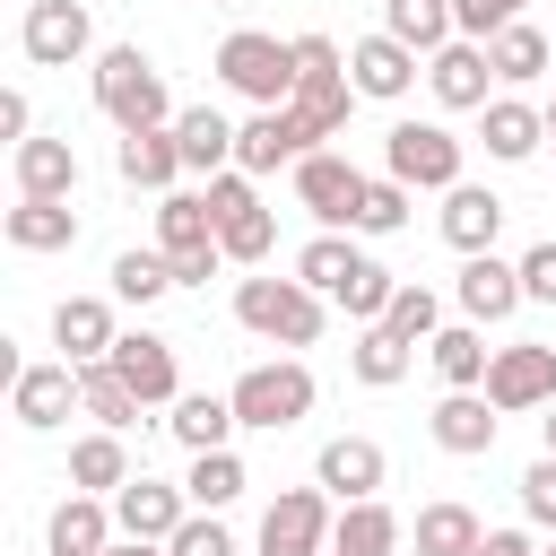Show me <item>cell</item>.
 <instances>
[{
  "mask_svg": "<svg viewBox=\"0 0 556 556\" xmlns=\"http://www.w3.org/2000/svg\"><path fill=\"white\" fill-rule=\"evenodd\" d=\"M96 113H104L113 130H165V122H174L165 70H156L139 43H104V52H96Z\"/></svg>",
  "mask_w": 556,
  "mask_h": 556,
  "instance_id": "cell-1",
  "label": "cell"
},
{
  "mask_svg": "<svg viewBox=\"0 0 556 556\" xmlns=\"http://www.w3.org/2000/svg\"><path fill=\"white\" fill-rule=\"evenodd\" d=\"M226 400H235V417H243L252 434H287V426L313 417L321 391H313V365H304V356H269V365H243Z\"/></svg>",
  "mask_w": 556,
  "mask_h": 556,
  "instance_id": "cell-2",
  "label": "cell"
},
{
  "mask_svg": "<svg viewBox=\"0 0 556 556\" xmlns=\"http://www.w3.org/2000/svg\"><path fill=\"white\" fill-rule=\"evenodd\" d=\"M348 104H356L348 52H339L330 35H295V122L313 130V148L348 130Z\"/></svg>",
  "mask_w": 556,
  "mask_h": 556,
  "instance_id": "cell-3",
  "label": "cell"
},
{
  "mask_svg": "<svg viewBox=\"0 0 556 556\" xmlns=\"http://www.w3.org/2000/svg\"><path fill=\"white\" fill-rule=\"evenodd\" d=\"M235 321L269 348H313L321 339V295L304 278H235Z\"/></svg>",
  "mask_w": 556,
  "mask_h": 556,
  "instance_id": "cell-4",
  "label": "cell"
},
{
  "mask_svg": "<svg viewBox=\"0 0 556 556\" xmlns=\"http://www.w3.org/2000/svg\"><path fill=\"white\" fill-rule=\"evenodd\" d=\"M217 78H226L243 104H295V35L235 26V35L217 43Z\"/></svg>",
  "mask_w": 556,
  "mask_h": 556,
  "instance_id": "cell-5",
  "label": "cell"
},
{
  "mask_svg": "<svg viewBox=\"0 0 556 556\" xmlns=\"http://www.w3.org/2000/svg\"><path fill=\"white\" fill-rule=\"evenodd\" d=\"M200 191H208V208H217V243H226V261L261 269V261H269V243H278V217L261 208L252 174H243V165H226V174H208Z\"/></svg>",
  "mask_w": 556,
  "mask_h": 556,
  "instance_id": "cell-6",
  "label": "cell"
},
{
  "mask_svg": "<svg viewBox=\"0 0 556 556\" xmlns=\"http://www.w3.org/2000/svg\"><path fill=\"white\" fill-rule=\"evenodd\" d=\"M382 174H400L408 191H452V182H469V174H460V139H452L443 122H391V130H382Z\"/></svg>",
  "mask_w": 556,
  "mask_h": 556,
  "instance_id": "cell-7",
  "label": "cell"
},
{
  "mask_svg": "<svg viewBox=\"0 0 556 556\" xmlns=\"http://www.w3.org/2000/svg\"><path fill=\"white\" fill-rule=\"evenodd\" d=\"M330 504H339L330 486H278V504L261 513V556H330V530H339Z\"/></svg>",
  "mask_w": 556,
  "mask_h": 556,
  "instance_id": "cell-8",
  "label": "cell"
},
{
  "mask_svg": "<svg viewBox=\"0 0 556 556\" xmlns=\"http://www.w3.org/2000/svg\"><path fill=\"white\" fill-rule=\"evenodd\" d=\"M17 52H26L35 70H70V61H87V52H96V17H87V0H26V17H17Z\"/></svg>",
  "mask_w": 556,
  "mask_h": 556,
  "instance_id": "cell-9",
  "label": "cell"
},
{
  "mask_svg": "<svg viewBox=\"0 0 556 556\" xmlns=\"http://www.w3.org/2000/svg\"><path fill=\"white\" fill-rule=\"evenodd\" d=\"M348 78H356V96L400 104V96L426 78V52H417V43H400L391 26H374V35H356V43H348Z\"/></svg>",
  "mask_w": 556,
  "mask_h": 556,
  "instance_id": "cell-10",
  "label": "cell"
},
{
  "mask_svg": "<svg viewBox=\"0 0 556 556\" xmlns=\"http://www.w3.org/2000/svg\"><path fill=\"white\" fill-rule=\"evenodd\" d=\"M287 174H295V200H304V217H313V226H356L365 174H356L339 148H313V156H295Z\"/></svg>",
  "mask_w": 556,
  "mask_h": 556,
  "instance_id": "cell-11",
  "label": "cell"
},
{
  "mask_svg": "<svg viewBox=\"0 0 556 556\" xmlns=\"http://www.w3.org/2000/svg\"><path fill=\"white\" fill-rule=\"evenodd\" d=\"M486 400H495L504 417H530V408H547V400H556V348H539V339H513V348H495V365H486Z\"/></svg>",
  "mask_w": 556,
  "mask_h": 556,
  "instance_id": "cell-12",
  "label": "cell"
},
{
  "mask_svg": "<svg viewBox=\"0 0 556 556\" xmlns=\"http://www.w3.org/2000/svg\"><path fill=\"white\" fill-rule=\"evenodd\" d=\"M426 87L443 113H486V87H495V61L478 35H452L443 52H426Z\"/></svg>",
  "mask_w": 556,
  "mask_h": 556,
  "instance_id": "cell-13",
  "label": "cell"
},
{
  "mask_svg": "<svg viewBox=\"0 0 556 556\" xmlns=\"http://www.w3.org/2000/svg\"><path fill=\"white\" fill-rule=\"evenodd\" d=\"M295 156H313V130L295 122V104H252V122H235V165L243 174H278Z\"/></svg>",
  "mask_w": 556,
  "mask_h": 556,
  "instance_id": "cell-14",
  "label": "cell"
},
{
  "mask_svg": "<svg viewBox=\"0 0 556 556\" xmlns=\"http://www.w3.org/2000/svg\"><path fill=\"white\" fill-rule=\"evenodd\" d=\"M113 374L139 391V408H174V400H182L174 339H156V330H122V339H113Z\"/></svg>",
  "mask_w": 556,
  "mask_h": 556,
  "instance_id": "cell-15",
  "label": "cell"
},
{
  "mask_svg": "<svg viewBox=\"0 0 556 556\" xmlns=\"http://www.w3.org/2000/svg\"><path fill=\"white\" fill-rule=\"evenodd\" d=\"M70 408H78V365H70V356H61V365H17V382H9V417H17L26 434L70 426Z\"/></svg>",
  "mask_w": 556,
  "mask_h": 556,
  "instance_id": "cell-16",
  "label": "cell"
},
{
  "mask_svg": "<svg viewBox=\"0 0 556 556\" xmlns=\"http://www.w3.org/2000/svg\"><path fill=\"white\" fill-rule=\"evenodd\" d=\"M382 478H391V460H382V443H374V434H330V443L313 452V486H330L339 504L382 495Z\"/></svg>",
  "mask_w": 556,
  "mask_h": 556,
  "instance_id": "cell-17",
  "label": "cell"
},
{
  "mask_svg": "<svg viewBox=\"0 0 556 556\" xmlns=\"http://www.w3.org/2000/svg\"><path fill=\"white\" fill-rule=\"evenodd\" d=\"M452 304H460V321H504V313H521V304H530V295H521V261L469 252L460 278H452Z\"/></svg>",
  "mask_w": 556,
  "mask_h": 556,
  "instance_id": "cell-18",
  "label": "cell"
},
{
  "mask_svg": "<svg viewBox=\"0 0 556 556\" xmlns=\"http://www.w3.org/2000/svg\"><path fill=\"white\" fill-rule=\"evenodd\" d=\"M113 539H122L113 495H87V486H70V495L52 504V521H43V547H52V556H104Z\"/></svg>",
  "mask_w": 556,
  "mask_h": 556,
  "instance_id": "cell-19",
  "label": "cell"
},
{
  "mask_svg": "<svg viewBox=\"0 0 556 556\" xmlns=\"http://www.w3.org/2000/svg\"><path fill=\"white\" fill-rule=\"evenodd\" d=\"M495 426H504V408H495L486 391H443V400H434V417H426V434H434L452 460L495 452Z\"/></svg>",
  "mask_w": 556,
  "mask_h": 556,
  "instance_id": "cell-20",
  "label": "cell"
},
{
  "mask_svg": "<svg viewBox=\"0 0 556 556\" xmlns=\"http://www.w3.org/2000/svg\"><path fill=\"white\" fill-rule=\"evenodd\" d=\"M113 521H122V539H174V530L191 521V495L139 469L130 486H113Z\"/></svg>",
  "mask_w": 556,
  "mask_h": 556,
  "instance_id": "cell-21",
  "label": "cell"
},
{
  "mask_svg": "<svg viewBox=\"0 0 556 556\" xmlns=\"http://www.w3.org/2000/svg\"><path fill=\"white\" fill-rule=\"evenodd\" d=\"M478 139H486V156H495V165H521V156H539V148H547V104L486 96V113H478Z\"/></svg>",
  "mask_w": 556,
  "mask_h": 556,
  "instance_id": "cell-22",
  "label": "cell"
},
{
  "mask_svg": "<svg viewBox=\"0 0 556 556\" xmlns=\"http://www.w3.org/2000/svg\"><path fill=\"white\" fill-rule=\"evenodd\" d=\"M434 226H443V243H452L460 261H469V252H495V235H504V200H495L486 182H452Z\"/></svg>",
  "mask_w": 556,
  "mask_h": 556,
  "instance_id": "cell-23",
  "label": "cell"
},
{
  "mask_svg": "<svg viewBox=\"0 0 556 556\" xmlns=\"http://www.w3.org/2000/svg\"><path fill=\"white\" fill-rule=\"evenodd\" d=\"M113 304L104 295H61L52 304V348L70 356V365H96V356H113Z\"/></svg>",
  "mask_w": 556,
  "mask_h": 556,
  "instance_id": "cell-24",
  "label": "cell"
},
{
  "mask_svg": "<svg viewBox=\"0 0 556 556\" xmlns=\"http://www.w3.org/2000/svg\"><path fill=\"white\" fill-rule=\"evenodd\" d=\"M113 174H122L130 191H174V174H182V139H174V122H165V130H122Z\"/></svg>",
  "mask_w": 556,
  "mask_h": 556,
  "instance_id": "cell-25",
  "label": "cell"
},
{
  "mask_svg": "<svg viewBox=\"0 0 556 556\" xmlns=\"http://www.w3.org/2000/svg\"><path fill=\"white\" fill-rule=\"evenodd\" d=\"M9 165H17V200H70L78 191V148L70 139H17Z\"/></svg>",
  "mask_w": 556,
  "mask_h": 556,
  "instance_id": "cell-26",
  "label": "cell"
},
{
  "mask_svg": "<svg viewBox=\"0 0 556 556\" xmlns=\"http://www.w3.org/2000/svg\"><path fill=\"white\" fill-rule=\"evenodd\" d=\"M426 356H434L443 391H486V365H495V348H486V321H443V330L426 339Z\"/></svg>",
  "mask_w": 556,
  "mask_h": 556,
  "instance_id": "cell-27",
  "label": "cell"
},
{
  "mask_svg": "<svg viewBox=\"0 0 556 556\" xmlns=\"http://www.w3.org/2000/svg\"><path fill=\"white\" fill-rule=\"evenodd\" d=\"M156 252H165V261L217 252V208H208V191H165V200H156Z\"/></svg>",
  "mask_w": 556,
  "mask_h": 556,
  "instance_id": "cell-28",
  "label": "cell"
},
{
  "mask_svg": "<svg viewBox=\"0 0 556 556\" xmlns=\"http://www.w3.org/2000/svg\"><path fill=\"white\" fill-rule=\"evenodd\" d=\"M478 539H486V521H478L460 495H434V504L408 521V547H417V556H478Z\"/></svg>",
  "mask_w": 556,
  "mask_h": 556,
  "instance_id": "cell-29",
  "label": "cell"
},
{
  "mask_svg": "<svg viewBox=\"0 0 556 556\" xmlns=\"http://www.w3.org/2000/svg\"><path fill=\"white\" fill-rule=\"evenodd\" d=\"M400 547H408V530H400V513H391L382 495H365V504H339L330 556H400Z\"/></svg>",
  "mask_w": 556,
  "mask_h": 556,
  "instance_id": "cell-30",
  "label": "cell"
},
{
  "mask_svg": "<svg viewBox=\"0 0 556 556\" xmlns=\"http://www.w3.org/2000/svg\"><path fill=\"white\" fill-rule=\"evenodd\" d=\"M174 139H182V174H226L235 165V122L217 113V104H191V113H174Z\"/></svg>",
  "mask_w": 556,
  "mask_h": 556,
  "instance_id": "cell-31",
  "label": "cell"
},
{
  "mask_svg": "<svg viewBox=\"0 0 556 556\" xmlns=\"http://www.w3.org/2000/svg\"><path fill=\"white\" fill-rule=\"evenodd\" d=\"M486 61H495V87H530V78L556 70V43H547L530 17H513L504 35H486Z\"/></svg>",
  "mask_w": 556,
  "mask_h": 556,
  "instance_id": "cell-32",
  "label": "cell"
},
{
  "mask_svg": "<svg viewBox=\"0 0 556 556\" xmlns=\"http://www.w3.org/2000/svg\"><path fill=\"white\" fill-rule=\"evenodd\" d=\"M408 365H417V348H408L391 321H365V330H356V348H348V374H356L365 391H391V382H408Z\"/></svg>",
  "mask_w": 556,
  "mask_h": 556,
  "instance_id": "cell-33",
  "label": "cell"
},
{
  "mask_svg": "<svg viewBox=\"0 0 556 556\" xmlns=\"http://www.w3.org/2000/svg\"><path fill=\"white\" fill-rule=\"evenodd\" d=\"M0 226H9L17 252H70V243H78V208H70V200H17Z\"/></svg>",
  "mask_w": 556,
  "mask_h": 556,
  "instance_id": "cell-34",
  "label": "cell"
},
{
  "mask_svg": "<svg viewBox=\"0 0 556 556\" xmlns=\"http://www.w3.org/2000/svg\"><path fill=\"white\" fill-rule=\"evenodd\" d=\"M78 417H96V426H113V434H130V426H139V391L113 374V356L78 365Z\"/></svg>",
  "mask_w": 556,
  "mask_h": 556,
  "instance_id": "cell-35",
  "label": "cell"
},
{
  "mask_svg": "<svg viewBox=\"0 0 556 556\" xmlns=\"http://www.w3.org/2000/svg\"><path fill=\"white\" fill-rule=\"evenodd\" d=\"M165 426H174V443H182V452H217V443H235V426H243V417H235V400H217V391H182Z\"/></svg>",
  "mask_w": 556,
  "mask_h": 556,
  "instance_id": "cell-36",
  "label": "cell"
},
{
  "mask_svg": "<svg viewBox=\"0 0 556 556\" xmlns=\"http://www.w3.org/2000/svg\"><path fill=\"white\" fill-rule=\"evenodd\" d=\"M139 469H130V452H122V434L113 426H96V434H78L70 443V486H87V495H113V486H130Z\"/></svg>",
  "mask_w": 556,
  "mask_h": 556,
  "instance_id": "cell-37",
  "label": "cell"
},
{
  "mask_svg": "<svg viewBox=\"0 0 556 556\" xmlns=\"http://www.w3.org/2000/svg\"><path fill=\"white\" fill-rule=\"evenodd\" d=\"M243 486H252V469L235 460V443H217V452H191V469H182V495H191V513H226Z\"/></svg>",
  "mask_w": 556,
  "mask_h": 556,
  "instance_id": "cell-38",
  "label": "cell"
},
{
  "mask_svg": "<svg viewBox=\"0 0 556 556\" xmlns=\"http://www.w3.org/2000/svg\"><path fill=\"white\" fill-rule=\"evenodd\" d=\"M356 261H365V252H356V243H348L339 226H321V235H313V243L295 252V278H304L313 295H339V287L356 278Z\"/></svg>",
  "mask_w": 556,
  "mask_h": 556,
  "instance_id": "cell-39",
  "label": "cell"
},
{
  "mask_svg": "<svg viewBox=\"0 0 556 556\" xmlns=\"http://www.w3.org/2000/svg\"><path fill=\"white\" fill-rule=\"evenodd\" d=\"M382 26L400 35V43H417V52H443L460 26H452V0H382Z\"/></svg>",
  "mask_w": 556,
  "mask_h": 556,
  "instance_id": "cell-40",
  "label": "cell"
},
{
  "mask_svg": "<svg viewBox=\"0 0 556 556\" xmlns=\"http://www.w3.org/2000/svg\"><path fill=\"white\" fill-rule=\"evenodd\" d=\"M391 295H400V278H391V269H382V261L365 252V261H356V278H348V287H339L330 304H339V313H348V321L365 330V321H382V313H391Z\"/></svg>",
  "mask_w": 556,
  "mask_h": 556,
  "instance_id": "cell-41",
  "label": "cell"
},
{
  "mask_svg": "<svg viewBox=\"0 0 556 556\" xmlns=\"http://www.w3.org/2000/svg\"><path fill=\"white\" fill-rule=\"evenodd\" d=\"M408 182L400 174H365V200H356V235H400L408 226Z\"/></svg>",
  "mask_w": 556,
  "mask_h": 556,
  "instance_id": "cell-42",
  "label": "cell"
},
{
  "mask_svg": "<svg viewBox=\"0 0 556 556\" xmlns=\"http://www.w3.org/2000/svg\"><path fill=\"white\" fill-rule=\"evenodd\" d=\"M382 321H391L408 348H426V339L443 330V295H434V287H417V278H400V295H391V313H382Z\"/></svg>",
  "mask_w": 556,
  "mask_h": 556,
  "instance_id": "cell-43",
  "label": "cell"
},
{
  "mask_svg": "<svg viewBox=\"0 0 556 556\" xmlns=\"http://www.w3.org/2000/svg\"><path fill=\"white\" fill-rule=\"evenodd\" d=\"M165 287H174V261H165V252H122V261H113V295H122V304H156Z\"/></svg>",
  "mask_w": 556,
  "mask_h": 556,
  "instance_id": "cell-44",
  "label": "cell"
},
{
  "mask_svg": "<svg viewBox=\"0 0 556 556\" xmlns=\"http://www.w3.org/2000/svg\"><path fill=\"white\" fill-rule=\"evenodd\" d=\"M165 547H174V556H243V547H235V530H226L217 513H191V521H182Z\"/></svg>",
  "mask_w": 556,
  "mask_h": 556,
  "instance_id": "cell-45",
  "label": "cell"
},
{
  "mask_svg": "<svg viewBox=\"0 0 556 556\" xmlns=\"http://www.w3.org/2000/svg\"><path fill=\"white\" fill-rule=\"evenodd\" d=\"M513 17H530V0H452V26H460V35H478V43H486V35H504Z\"/></svg>",
  "mask_w": 556,
  "mask_h": 556,
  "instance_id": "cell-46",
  "label": "cell"
},
{
  "mask_svg": "<svg viewBox=\"0 0 556 556\" xmlns=\"http://www.w3.org/2000/svg\"><path fill=\"white\" fill-rule=\"evenodd\" d=\"M521 513H530L539 530H556V452H539V460L521 469Z\"/></svg>",
  "mask_w": 556,
  "mask_h": 556,
  "instance_id": "cell-47",
  "label": "cell"
},
{
  "mask_svg": "<svg viewBox=\"0 0 556 556\" xmlns=\"http://www.w3.org/2000/svg\"><path fill=\"white\" fill-rule=\"evenodd\" d=\"M521 295H530V304H556V235L521 252Z\"/></svg>",
  "mask_w": 556,
  "mask_h": 556,
  "instance_id": "cell-48",
  "label": "cell"
},
{
  "mask_svg": "<svg viewBox=\"0 0 556 556\" xmlns=\"http://www.w3.org/2000/svg\"><path fill=\"white\" fill-rule=\"evenodd\" d=\"M0 139H9V148H17V139H35V104H26L17 87L0 96Z\"/></svg>",
  "mask_w": 556,
  "mask_h": 556,
  "instance_id": "cell-49",
  "label": "cell"
},
{
  "mask_svg": "<svg viewBox=\"0 0 556 556\" xmlns=\"http://www.w3.org/2000/svg\"><path fill=\"white\" fill-rule=\"evenodd\" d=\"M217 269H226V243H217V252H182V261H174V287H208Z\"/></svg>",
  "mask_w": 556,
  "mask_h": 556,
  "instance_id": "cell-50",
  "label": "cell"
},
{
  "mask_svg": "<svg viewBox=\"0 0 556 556\" xmlns=\"http://www.w3.org/2000/svg\"><path fill=\"white\" fill-rule=\"evenodd\" d=\"M478 556H539V547H530V530H486Z\"/></svg>",
  "mask_w": 556,
  "mask_h": 556,
  "instance_id": "cell-51",
  "label": "cell"
},
{
  "mask_svg": "<svg viewBox=\"0 0 556 556\" xmlns=\"http://www.w3.org/2000/svg\"><path fill=\"white\" fill-rule=\"evenodd\" d=\"M104 556H174V547H165V539H113Z\"/></svg>",
  "mask_w": 556,
  "mask_h": 556,
  "instance_id": "cell-52",
  "label": "cell"
},
{
  "mask_svg": "<svg viewBox=\"0 0 556 556\" xmlns=\"http://www.w3.org/2000/svg\"><path fill=\"white\" fill-rule=\"evenodd\" d=\"M539 443H547V452H556V400H547V408H539Z\"/></svg>",
  "mask_w": 556,
  "mask_h": 556,
  "instance_id": "cell-53",
  "label": "cell"
},
{
  "mask_svg": "<svg viewBox=\"0 0 556 556\" xmlns=\"http://www.w3.org/2000/svg\"><path fill=\"white\" fill-rule=\"evenodd\" d=\"M547 148H556V104H547Z\"/></svg>",
  "mask_w": 556,
  "mask_h": 556,
  "instance_id": "cell-54",
  "label": "cell"
},
{
  "mask_svg": "<svg viewBox=\"0 0 556 556\" xmlns=\"http://www.w3.org/2000/svg\"><path fill=\"white\" fill-rule=\"evenodd\" d=\"M208 9H243V0H208Z\"/></svg>",
  "mask_w": 556,
  "mask_h": 556,
  "instance_id": "cell-55",
  "label": "cell"
},
{
  "mask_svg": "<svg viewBox=\"0 0 556 556\" xmlns=\"http://www.w3.org/2000/svg\"><path fill=\"white\" fill-rule=\"evenodd\" d=\"M539 556H556V547H539Z\"/></svg>",
  "mask_w": 556,
  "mask_h": 556,
  "instance_id": "cell-56",
  "label": "cell"
}]
</instances>
